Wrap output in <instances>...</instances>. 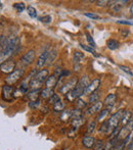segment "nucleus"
<instances>
[{"instance_id": "obj_1", "label": "nucleus", "mask_w": 133, "mask_h": 150, "mask_svg": "<svg viewBox=\"0 0 133 150\" xmlns=\"http://www.w3.org/2000/svg\"><path fill=\"white\" fill-rule=\"evenodd\" d=\"M20 50V38L16 36H10L5 40L2 49L0 50V65L11 55L16 54Z\"/></svg>"}, {"instance_id": "obj_2", "label": "nucleus", "mask_w": 133, "mask_h": 150, "mask_svg": "<svg viewBox=\"0 0 133 150\" xmlns=\"http://www.w3.org/2000/svg\"><path fill=\"white\" fill-rule=\"evenodd\" d=\"M48 78V71L47 69H41L37 71L36 75L32 78L30 82V88L31 89H38L40 90L44 83L46 82Z\"/></svg>"}, {"instance_id": "obj_3", "label": "nucleus", "mask_w": 133, "mask_h": 150, "mask_svg": "<svg viewBox=\"0 0 133 150\" xmlns=\"http://www.w3.org/2000/svg\"><path fill=\"white\" fill-rule=\"evenodd\" d=\"M132 132H133V120H130L126 126H123L120 129L117 140H125V139H127L132 134Z\"/></svg>"}, {"instance_id": "obj_4", "label": "nucleus", "mask_w": 133, "mask_h": 150, "mask_svg": "<svg viewBox=\"0 0 133 150\" xmlns=\"http://www.w3.org/2000/svg\"><path fill=\"white\" fill-rule=\"evenodd\" d=\"M24 73H25V71L23 69H16V71H12L11 74H9V75L7 76V78L5 79L6 84H7V85H9V86H12L14 84H16V82H18V80L23 77Z\"/></svg>"}, {"instance_id": "obj_5", "label": "nucleus", "mask_w": 133, "mask_h": 150, "mask_svg": "<svg viewBox=\"0 0 133 150\" xmlns=\"http://www.w3.org/2000/svg\"><path fill=\"white\" fill-rule=\"evenodd\" d=\"M122 113H123V110H119V111H117V112L113 113V115L110 117L107 122H109L110 128H111L112 132H113V130H115L116 128L119 127V124H120V122H121Z\"/></svg>"}, {"instance_id": "obj_6", "label": "nucleus", "mask_w": 133, "mask_h": 150, "mask_svg": "<svg viewBox=\"0 0 133 150\" xmlns=\"http://www.w3.org/2000/svg\"><path fill=\"white\" fill-rule=\"evenodd\" d=\"M77 84H78V79H77V78H72V79H70L68 82L63 84V86L60 88V92L62 93V94H66L67 95L70 91H72L74 88L76 87V86H77Z\"/></svg>"}, {"instance_id": "obj_7", "label": "nucleus", "mask_w": 133, "mask_h": 150, "mask_svg": "<svg viewBox=\"0 0 133 150\" xmlns=\"http://www.w3.org/2000/svg\"><path fill=\"white\" fill-rule=\"evenodd\" d=\"M16 62L14 59H8L0 65V71L4 74H11L16 71Z\"/></svg>"}, {"instance_id": "obj_8", "label": "nucleus", "mask_w": 133, "mask_h": 150, "mask_svg": "<svg viewBox=\"0 0 133 150\" xmlns=\"http://www.w3.org/2000/svg\"><path fill=\"white\" fill-rule=\"evenodd\" d=\"M101 82L100 79H94L92 80V82H90V84L87 86V88H86L85 90H84V94H92V93L96 92L97 91V89L100 88Z\"/></svg>"}, {"instance_id": "obj_9", "label": "nucleus", "mask_w": 133, "mask_h": 150, "mask_svg": "<svg viewBox=\"0 0 133 150\" xmlns=\"http://www.w3.org/2000/svg\"><path fill=\"white\" fill-rule=\"evenodd\" d=\"M128 3L127 0H117V1H112L110 8L113 12H119L126 4Z\"/></svg>"}, {"instance_id": "obj_10", "label": "nucleus", "mask_w": 133, "mask_h": 150, "mask_svg": "<svg viewBox=\"0 0 133 150\" xmlns=\"http://www.w3.org/2000/svg\"><path fill=\"white\" fill-rule=\"evenodd\" d=\"M14 94V88L12 86H9V85H5L3 86L2 88V99L5 101H10Z\"/></svg>"}, {"instance_id": "obj_11", "label": "nucleus", "mask_w": 133, "mask_h": 150, "mask_svg": "<svg viewBox=\"0 0 133 150\" xmlns=\"http://www.w3.org/2000/svg\"><path fill=\"white\" fill-rule=\"evenodd\" d=\"M35 59V51L34 50H29L26 54L23 55V57L21 58V62L24 65H29L33 62Z\"/></svg>"}, {"instance_id": "obj_12", "label": "nucleus", "mask_w": 133, "mask_h": 150, "mask_svg": "<svg viewBox=\"0 0 133 150\" xmlns=\"http://www.w3.org/2000/svg\"><path fill=\"white\" fill-rule=\"evenodd\" d=\"M49 50L50 49L44 50V51L39 55L37 62H36V65H37L38 69H41V67H43L44 65H46V62H47V58H48V54H49Z\"/></svg>"}, {"instance_id": "obj_13", "label": "nucleus", "mask_w": 133, "mask_h": 150, "mask_svg": "<svg viewBox=\"0 0 133 150\" xmlns=\"http://www.w3.org/2000/svg\"><path fill=\"white\" fill-rule=\"evenodd\" d=\"M102 106H103V103H101V101H98L96 102L95 104H92L90 107H88L85 111V115H92L93 113H96V112H100V110L102 109Z\"/></svg>"}, {"instance_id": "obj_14", "label": "nucleus", "mask_w": 133, "mask_h": 150, "mask_svg": "<svg viewBox=\"0 0 133 150\" xmlns=\"http://www.w3.org/2000/svg\"><path fill=\"white\" fill-rule=\"evenodd\" d=\"M84 59V54L81 53L79 51H76L74 53L73 56V61H74V69L75 71H78L80 69V65H81L82 61Z\"/></svg>"}, {"instance_id": "obj_15", "label": "nucleus", "mask_w": 133, "mask_h": 150, "mask_svg": "<svg viewBox=\"0 0 133 150\" xmlns=\"http://www.w3.org/2000/svg\"><path fill=\"white\" fill-rule=\"evenodd\" d=\"M95 141L96 139L94 138L93 136H89V135H86V136L83 137V139H82V144H83V146L85 147V148H93L94 144H95Z\"/></svg>"}, {"instance_id": "obj_16", "label": "nucleus", "mask_w": 133, "mask_h": 150, "mask_svg": "<svg viewBox=\"0 0 133 150\" xmlns=\"http://www.w3.org/2000/svg\"><path fill=\"white\" fill-rule=\"evenodd\" d=\"M116 100H117V97H116V95L113 94V93H111V94H109L107 97H105V101H103V104H105V106L107 107V109H110V108H112L114 105H115Z\"/></svg>"}, {"instance_id": "obj_17", "label": "nucleus", "mask_w": 133, "mask_h": 150, "mask_svg": "<svg viewBox=\"0 0 133 150\" xmlns=\"http://www.w3.org/2000/svg\"><path fill=\"white\" fill-rule=\"evenodd\" d=\"M58 78L56 77L55 75H51L47 78L45 82V85L46 88H49V89H53L56 85H58Z\"/></svg>"}, {"instance_id": "obj_18", "label": "nucleus", "mask_w": 133, "mask_h": 150, "mask_svg": "<svg viewBox=\"0 0 133 150\" xmlns=\"http://www.w3.org/2000/svg\"><path fill=\"white\" fill-rule=\"evenodd\" d=\"M90 84V81L88 79L87 76H83V77L80 78V80H78V84H77V87L81 88L82 90H85L87 88V86Z\"/></svg>"}, {"instance_id": "obj_19", "label": "nucleus", "mask_w": 133, "mask_h": 150, "mask_svg": "<svg viewBox=\"0 0 133 150\" xmlns=\"http://www.w3.org/2000/svg\"><path fill=\"white\" fill-rule=\"evenodd\" d=\"M132 120V115L129 110H123L122 113V117H121V124L122 126H126L130 120Z\"/></svg>"}, {"instance_id": "obj_20", "label": "nucleus", "mask_w": 133, "mask_h": 150, "mask_svg": "<svg viewBox=\"0 0 133 150\" xmlns=\"http://www.w3.org/2000/svg\"><path fill=\"white\" fill-rule=\"evenodd\" d=\"M100 132L103 135H107V134H111L112 133V130H111V128H110V125H109V122H107V120H103V122H101Z\"/></svg>"}, {"instance_id": "obj_21", "label": "nucleus", "mask_w": 133, "mask_h": 150, "mask_svg": "<svg viewBox=\"0 0 133 150\" xmlns=\"http://www.w3.org/2000/svg\"><path fill=\"white\" fill-rule=\"evenodd\" d=\"M58 56V50L55 48H51L49 50V54H48V58H47V62H46V65H51V63L53 62L54 59Z\"/></svg>"}, {"instance_id": "obj_22", "label": "nucleus", "mask_w": 133, "mask_h": 150, "mask_svg": "<svg viewBox=\"0 0 133 150\" xmlns=\"http://www.w3.org/2000/svg\"><path fill=\"white\" fill-rule=\"evenodd\" d=\"M53 95H54L53 89H49V88H45V89L41 90V92H40V96L43 99H49Z\"/></svg>"}, {"instance_id": "obj_23", "label": "nucleus", "mask_w": 133, "mask_h": 150, "mask_svg": "<svg viewBox=\"0 0 133 150\" xmlns=\"http://www.w3.org/2000/svg\"><path fill=\"white\" fill-rule=\"evenodd\" d=\"M72 119V110L71 109H64L60 112V120L62 122H68Z\"/></svg>"}, {"instance_id": "obj_24", "label": "nucleus", "mask_w": 133, "mask_h": 150, "mask_svg": "<svg viewBox=\"0 0 133 150\" xmlns=\"http://www.w3.org/2000/svg\"><path fill=\"white\" fill-rule=\"evenodd\" d=\"M127 143L128 142L126 140H117L112 150H124V148L127 146Z\"/></svg>"}, {"instance_id": "obj_25", "label": "nucleus", "mask_w": 133, "mask_h": 150, "mask_svg": "<svg viewBox=\"0 0 133 150\" xmlns=\"http://www.w3.org/2000/svg\"><path fill=\"white\" fill-rule=\"evenodd\" d=\"M41 92L38 89H32L30 92H28V97L31 101H37L38 97H39V93Z\"/></svg>"}, {"instance_id": "obj_26", "label": "nucleus", "mask_w": 133, "mask_h": 150, "mask_svg": "<svg viewBox=\"0 0 133 150\" xmlns=\"http://www.w3.org/2000/svg\"><path fill=\"white\" fill-rule=\"evenodd\" d=\"M107 46L110 50H116L119 47V42L115 39H110V40H107Z\"/></svg>"}, {"instance_id": "obj_27", "label": "nucleus", "mask_w": 133, "mask_h": 150, "mask_svg": "<svg viewBox=\"0 0 133 150\" xmlns=\"http://www.w3.org/2000/svg\"><path fill=\"white\" fill-rule=\"evenodd\" d=\"M98 101H100V93H98L97 91L89 95V98H88V102H89L91 105L92 104H95V103L98 102Z\"/></svg>"}, {"instance_id": "obj_28", "label": "nucleus", "mask_w": 133, "mask_h": 150, "mask_svg": "<svg viewBox=\"0 0 133 150\" xmlns=\"http://www.w3.org/2000/svg\"><path fill=\"white\" fill-rule=\"evenodd\" d=\"M96 120H91L87 124V130H86V132H87V134H92V133L94 132V130H95L96 128Z\"/></svg>"}, {"instance_id": "obj_29", "label": "nucleus", "mask_w": 133, "mask_h": 150, "mask_svg": "<svg viewBox=\"0 0 133 150\" xmlns=\"http://www.w3.org/2000/svg\"><path fill=\"white\" fill-rule=\"evenodd\" d=\"M109 111H110V109H107V108L101 109L100 112L98 113L97 117H96V122H103L105 117H107V115H109Z\"/></svg>"}, {"instance_id": "obj_30", "label": "nucleus", "mask_w": 133, "mask_h": 150, "mask_svg": "<svg viewBox=\"0 0 133 150\" xmlns=\"http://www.w3.org/2000/svg\"><path fill=\"white\" fill-rule=\"evenodd\" d=\"M85 119L84 117H82V119H77V120H72L71 124H72V127H74V128H80L81 126H83L84 124H85Z\"/></svg>"}, {"instance_id": "obj_31", "label": "nucleus", "mask_w": 133, "mask_h": 150, "mask_svg": "<svg viewBox=\"0 0 133 150\" xmlns=\"http://www.w3.org/2000/svg\"><path fill=\"white\" fill-rule=\"evenodd\" d=\"M83 117V111L81 109H74L72 110V120H77V119H82Z\"/></svg>"}, {"instance_id": "obj_32", "label": "nucleus", "mask_w": 133, "mask_h": 150, "mask_svg": "<svg viewBox=\"0 0 133 150\" xmlns=\"http://www.w3.org/2000/svg\"><path fill=\"white\" fill-rule=\"evenodd\" d=\"M64 103L62 102V100H58L56 103H54L53 104V110L56 111V112H62L63 110H64Z\"/></svg>"}, {"instance_id": "obj_33", "label": "nucleus", "mask_w": 133, "mask_h": 150, "mask_svg": "<svg viewBox=\"0 0 133 150\" xmlns=\"http://www.w3.org/2000/svg\"><path fill=\"white\" fill-rule=\"evenodd\" d=\"M93 150H105V143L101 139L95 141V144L93 146Z\"/></svg>"}, {"instance_id": "obj_34", "label": "nucleus", "mask_w": 133, "mask_h": 150, "mask_svg": "<svg viewBox=\"0 0 133 150\" xmlns=\"http://www.w3.org/2000/svg\"><path fill=\"white\" fill-rule=\"evenodd\" d=\"M76 106H77V108L78 109H84V108H86V106H87V103L85 102L84 100H82L81 98H79V99H77L76 100Z\"/></svg>"}, {"instance_id": "obj_35", "label": "nucleus", "mask_w": 133, "mask_h": 150, "mask_svg": "<svg viewBox=\"0 0 133 150\" xmlns=\"http://www.w3.org/2000/svg\"><path fill=\"white\" fill-rule=\"evenodd\" d=\"M27 11H28V14L30 18H37V10L35 9V7H33V6H28Z\"/></svg>"}, {"instance_id": "obj_36", "label": "nucleus", "mask_w": 133, "mask_h": 150, "mask_svg": "<svg viewBox=\"0 0 133 150\" xmlns=\"http://www.w3.org/2000/svg\"><path fill=\"white\" fill-rule=\"evenodd\" d=\"M85 36H86V39H87L88 43H89V46L92 48L95 47V42H94L93 38L91 37V35H90L89 33H85Z\"/></svg>"}, {"instance_id": "obj_37", "label": "nucleus", "mask_w": 133, "mask_h": 150, "mask_svg": "<svg viewBox=\"0 0 133 150\" xmlns=\"http://www.w3.org/2000/svg\"><path fill=\"white\" fill-rule=\"evenodd\" d=\"M80 46H81V48H82V49L86 50V51L90 52V53H92V54H94V55H95V56H97V55H96V53H95V51H94V48L90 47V46L83 45V44H80Z\"/></svg>"}, {"instance_id": "obj_38", "label": "nucleus", "mask_w": 133, "mask_h": 150, "mask_svg": "<svg viewBox=\"0 0 133 150\" xmlns=\"http://www.w3.org/2000/svg\"><path fill=\"white\" fill-rule=\"evenodd\" d=\"M84 16H87V18H91V20H100V16H98V14H96V13H93V12H86V13H84Z\"/></svg>"}, {"instance_id": "obj_39", "label": "nucleus", "mask_w": 133, "mask_h": 150, "mask_svg": "<svg viewBox=\"0 0 133 150\" xmlns=\"http://www.w3.org/2000/svg\"><path fill=\"white\" fill-rule=\"evenodd\" d=\"M14 8H16L18 12H22V11H24V9H25V4L23 3V2H18V3L14 4Z\"/></svg>"}, {"instance_id": "obj_40", "label": "nucleus", "mask_w": 133, "mask_h": 150, "mask_svg": "<svg viewBox=\"0 0 133 150\" xmlns=\"http://www.w3.org/2000/svg\"><path fill=\"white\" fill-rule=\"evenodd\" d=\"M58 100H60V96H58V94H54L53 96H51V97H50V98H49V103H50V104L53 105L54 103H56Z\"/></svg>"}, {"instance_id": "obj_41", "label": "nucleus", "mask_w": 133, "mask_h": 150, "mask_svg": "<svg viewBox=\"0 0 133 150\" xmlns=\"http://www.w3.org/2000/svg\"><path fill=\"white\" fill-rule=\"evenodd\" d=\"M76 134H77V128H74V127H72V128L69 130V132H68V136H69L70 138L75 137Z\"/></svg>"}, {"instance_id": "obj_42", "label": "nucleus", "mask_w": 133, "mask_h": 150, "mask_svg": "<svg viewBox=\"0 0 133 150\" xmlns=\"http://www.w3.org/2000/svg\"><path fill=\"white\" fill-rule=\"evenodd\" d=\"M111 2L112 1H107V0H100V1H96L95 3H96V5L97 6H101V7H103V6H105V5H107V4H110L111 5Z\"/></svg>"}, {"instance_id": "obj_43", "label": "nucleus", "mask_w": 133, "mask_h": 150, "mask_svg": "<svg viewBox=\"0 0 133 150\" xmlns=\"http://www.w3.org/2000/svg\"><path fill=\"white\" fill-rule=\"evenodd\" d=\"M39 104H40L39 100L30 101V102H29V107H30V108H32V109H35V108H37V107L39 106Z\"/></svg>"}, {"instance_id": "obj_44", "label": "nucleus", "mask_w": 133, "mask_h": 150, "mask_svg": "<svg viewBox=\"0 0 133 150\" xmlns=\"http://www.w3.org/2000/svg\"><path fill=\"white\" fill-rule=\"evenodd\" d=\"M119 67L122 69V71H124V73H126L127 75H129V76H133V73L131 71H130V69L129 67H124V65H119Z\"/></svg>"}, {"instance_id": "obj_45", "label": "nucleus", "mask_w": 133, "mask_h": 150, "mask_svg": "<svg viewBox=\"0 0 133 150\" xmlns=\"http://www.w3.org/2000/svg\"><path fill=\"white\" fill-rule=\"evenodd\" d=\"M51 16H43V18H40V21H41L42 23H44V24H49V23H51Z\"/></svg>"}, {"instance_id": "obj_46", "label": "nucleus", "mask_w": 133, "mask_h": 150, "mask_svg": "<svg viewBox=\"0 0 133 150\" xmlns=\"http://www.w3.org/2000/svg\"><path fill=\"white\" fill-rule=\"evenodd\" d=\"M117 23H118V24H120V25H127V26H133V22H129V21H122V20H120V21H117Z\"/></svg>"}, {"instance_id": "obj_47", "label": "nucleus", "mask_w": 133, "mask_h": 150, "mask_svg": "<svg viewBox=\"0 0 133 150\" xmlns=\"http://www.w3.org/2000/svg\"><path fill=\"white\" fill-rule=\"evenodd\" d=\"M129 35V31L128 30H121V36L122 37H127Z\"/></svg>"}, {"instance_id": "obj_48", "label": "nucleus", "mask_w": 133, "mask_h": 150, "mask_svg": "<svg viewBox=\"0 0 133 150\" xmlns=\"http://www.w3.org/2000/svg\"><path fill=\"white\" fill-rule=\"evenodd\" d=\"M130 13L133 16V2L131 3V5H130Z\"/></svg>"}]
</instances>
